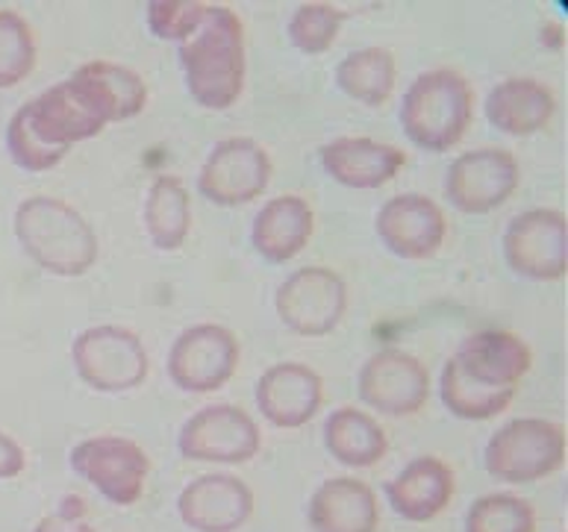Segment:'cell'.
<instances>
[{"label": "cell", "mask_w": 568, "mask_h": 532, "mask_svg": "<svg viewBox=\"0 0 568 532\" xmlns=\"http://www.w3.org/2000/svg\"><path fill=\"white\" fill-rule=\"evenodd\" d=\"M36 39L24 18L0 9V89H12L33 74Z\"/></svg>", "instance_id": "4dcf8cb0"}, {"label": "cell", "mask_w": 568, "mask_h": 532, "mask_svg": "<svg viewBox=\"0 0 568 532\" xmlns=\"http://www.w3.org/2000/svg\"><path fill=\"white\" fill-rule=\"evenodd\" d=\"M454 359L463 365L468 377L495 389H516L534 365V354L525 338L507 330H480L468 336Z\"/></svg>", "instance_id": "d6986e66"}, {"label": "cell", "mask_w": 568, "mask_h": 532, "mask_svg": "<svg viewBox=\"0 0 568 532\" xmlns=\"http://www.w3.org/2000/svg\"><path fill=\"white\" fill-rule=\"evenodd\" d=\"M466 532H536V512L525 498L495 491L471 503Z\"/></svg>", "instance_id": "f1b7e54d"}, {"label": "cell", "mask_w": 568, "mask_h": 532, "mask_svg": "<svg viewBox=\"0 0 568 532\" xmlns=\"http://www.w3.org/2000/svg\"><path fill=\"white\" fill-rule=\"evenodd\" d=\"M27 453L12 436L0 432V480H16L18 473L24 471Z\"/></svg>", "instance_id": "e575fe53"}, {"label": "cell", "mask_w": 568, "mask_h": 532, "mask_svg": "<svg viewBox=\"0 0 568 532\" xmlns=\"http://www.w3.org/2000/svg\"><path fill=\"white\" fill-rule=\"evenodd\" d=\"M442 403L448 406V412L459 421H489L513 403L516 389H495L486 382H477L463 371V365L450 356L439 377Z\"/></svg>", "instance_id": "83f0119b"}, {"label": "cell", "mask_w": 568, "mask_h": 532, "mask_svg": "<svg viewBox=\"0 0 568 532\" xmlns=\"http://www.w3.org/2000/svg\"><path fill=\"white\" fill-rule=\"evenodd\" d=\"M504 256L518 277L554 283L568 274V218L557 209H527L509 221Z\"/></svg>", "instance_id": "8fae6325"}, {"label": "cell", "mask_w": 568, "mask_h": 532, "mask_svg": "<svg viewBox=\"0 0 568 532\" xmlns=\"http://www.w3.org/2000/svg\"><path fill=\"white\" fill-rule=\"evenodd\" d=\"M374 227L392 254L400 259H413V263L439 254L448 236V218L439 203L416 192L395 195L383 203Z\"/></svg>", "instance_id": "5bb4252c"}, {"label": "cell", "mask_w": 568, "mask_h": 532, "mask_svg": "<svg viewBox=\"0 0 568 532\" xmlns=\"http://www.w3.org/2000/svg\"><path fill=\"white\" fill-rule=\"evenodd\" d=\"M356 386L365 406L389 418H409L430 398V374L425 362L398 347L368 356Z\"/></svg>", "instance_id": "4fadbf2b"}, {"label": "cell", "mask_w": 568, "mask_h": 532, "mask_svg": "<svg viewBox=\"0 0 568 532\" xmlns=\"http://www.w3.org/2000/svg\"><path fill=\"white\" fill-rule=\"evenodd\" d=\"M566 450V427L542 418H516L489 439L484 462L495 480L525 485L560 471Z\"/></svg>", "instance_id": "277c9868"}, {"label": "cell", "mask_w": 568, "mask_h": 532, "mask_svg": "<svg viewBox=\"0 0 568 532\" xmlns=\"http://www.w3.org/2000/svg\"><path fill=\"white\" fill-rule=\"evenodd\" d=\"M272 156L254 139H221L201 165L197 188L215 206H245L263 195L272 183Z\"/></svg>", "instance_id": "9c48e42d"}, {"label": "cell", "mask_w": 568, "mask_h": 532, "mask_svg": "<svg viewBox=\"0 0 568 532\" xmlns=\"http://www.w3.org/2000/svg\"><path fill=\"white\" fill-rule=\"evenodd\" d=\"M178 515L195 532H236L254 515V491L233 473H204L180 491Z\"/></svg>", "instance_id": "9a60e30c"}, {"label": "cell", "mask_w": 568, "mask_h": 532, "mask_svg": "<svg viewBox=\"0 0 568 532\" xmlns=\"http://www.w3.org/2000/svg\"><path fill=\"white\" fill-rule=\"evenodd\" d=\"M457 491L454 471L436 457L413 459L395 480L386 482V498L400 518L425 524L450 507Z\"/></svg>", "instance_id": "ffe728a7"}, {"label": "cell", "mask_w": 568, "mask_h": 532, "mask_svg": "<svg viewBox=\"0 0 568 532\" xmlns=\"http://www.w3.org/2000/svg\"><path fill=\"white\" fill-rule=\"evenodd\" d=\"M178 448L180 457L189 462L245 466L263 448V432L245 409L233 403H215L183 423Z\"/></svg>", "instance_id": "ba28073f"}, {"label": "cell", "mask_w": 568, "mask_h": 532, "mask_svg": "<svg viewBox=\"0 0 568 532\" xmlns=\"http://www.w3.org/2000/svg\"><path fill=\"white\" fill-rule=\"evenodd\" d=\"M521 168L504 147H480L450 162L445 177V197L466 215H486L516 195Z\"/></svg>", "instance_id": "7c38bea8"}, {"label": "cell", "mask_w": 568, "mask_h": 532, "mask_svg": "<svg viewBox=\"0 0 568 532\" xmlns=\"http://www.w3.org/2000/svg\"><path fill=\"white\" fill-rule=\"evenodd\" d=\"M395 83H398V65L386 48L354 51L336 68V85L365 106H383L395 92Z\"/></svg>", "instance_id": "4316f807"}, {"label": "cell", "mask_w": 568, "mask_h": 532, "mask_svg": "<svg viewBox=\"0 0 568 532\" xmlns=\"http://www.w3.org/2000/svg\"><path fill=\"white\" fill-rule=\"evenodd\" d=\"M71 471L92 482L115 507H133L142 498L151 473V459L133 439L124 436H94L71 450Z\"/></svg>", "instance_id": "30bf717a"}, {"label": "cell", "mask_w": 568, "mask_h": 532, "mask_svg": "<svg viewBox=\"0 0 568 532\" xmlns=\"http://www.w3.org/2000/svg\"><path fill=\"white\" fill-rule=\"evenodd\" d=\"M306 518L313 532H377L381 507L372 485L354 477H336L315 489Z\"/></svg>", "instance_id": "44dd1931"}, {"label": "cell", "mask_w": 568, "mask_h": 532, "mask_svg": "<svg viewBox=\"0 0 568 532\" xmlns=\"http://www.w3.org/2000/svg\"><path fill=\"white\" fill-rule=\"evenodd\" d=\"M236 332L221 324H195L174 338L169 350V377L180 391L210 395L224 389L239 368Z\"/></svg>", "instance_id": "52a82bcc"}, {"label": "cell", "mask_w": 568, "mask_h": 532, "mask_svg": "<svg viewBox=\"0 0 568 532\" xmlns=\"http://www.w3.org/2000/svg\"><path fill=\"white\" fill-rule=\"evenodd\" d=\"M148 27L162 42H183L204 21L206 3L201 0H151L148 3Z\"/></svg>", "instance_id": "d6a6232c"}, {"label": "cell", "mask_w": 568, "mask_h": 532, "mask_svg": "<svg viewBox=\"0 0 568 532\" xmlns=\"http://www.w3.org/2000/svg\"><path fill=\"white\" fill-rule=\"evenodd\" d=\"M71 83L89 98L106 124L136 119L148 103V85L133 68L110 60H94L80 65L71 74Z\"/></svg>", "instance_id": "603a6c76"}, {"label": "cell", "mask_w": 568, "mask_h": 532, "mask_svg": "<svg viewBox=\"0 0 568 532\" xmlns=\"http://www.w3.org/2000/svg\"><path fill=\"white\" fill-rule=\"evenodd\" d=\"M180 68L189 94L204 110L224 112L245 89V27L230 7L206 3L204 21L180 42Z\"/></svg>", "instance_id": "6da1fadb"}, {"label": "cell", "mask_w": 568, "mask_h": 532, "mask_svg": "<svg viewBox=\"0 0 568 532\" xmlns=\"http://www.w3.org/2000/svg\"><path fill=\"white\" fill-rule=\"evenodd\" d=\"M7 151L12 156L18 168L33 171V174H42V171L57 168L69 153L57 151L51 144L44 142L42 135L36 133L33 124H30V115H27V106L9 119L7 124Z\"/></svg>", "instance_id": "1f68e13d"}, {"label": "cell", "mask_w": 568, "mask_h": 532, "mask_svg": "<svg viewBox=\"0 0 568 532\" xmlns=\"http://www.w3.org/2000/svg\"><path fill=\"white\" fill-rule=\"evenodd\" d=\"M345 18H348V12H342L333 3H301L288 18V42L310 57L331 51Z\"/></svg>", "instance_id": "f546056e"}, {"label": "cell", "mask_w": 568, "mask_h": 532, "mask_svg": "<svg viewBox=\"0 0 568 532\" xmlns=\"http://www.w3.org/2000/svg\"><path fill=\"white\" fill-rule=\"evenodd\" d=\"M315 215L313 206L297 195L272 197L263 209L256 212L251 242L256 254L274 265L295 259L313 238Z\"/></svg>", "instance_id": "cb8c5ba5"}, {"label": "cell", "mask_w": 568, "mask_h": 532, "mask_svg": "<svg viewBox=\"0 0 568 532\" xmlns=\"http://www.w3.org/2000/svg\"><path fill=\"white\" fill-rule=\"evenodd\" d=\"M85 507L83 500H65L62 503V509L57 512V515H48L42 518L39 524H36L33 532H94L92 526L85 524Z\"/></svg>", "instance_id": "836d02e7"}, {"label": "cell", "mask_w": 568, "mask_h": 532, "mask_svg": "<svg viewBox=\"0 0 568 532\" xmlns=\"http://www.w3.org/2000/svg\"><path fill=\"white\" fill-rule=\"evenodd\" d=\"M16 236L24 254L53 277H83L101 254L89 221L60 197H27L16 209Z\"/></svg>", "instance_id": "7a4b0ae2"}, {"label": "cell", "mask_w": 568, "mask_h": 532, "mask_svg": "<svg viewBox=\"0 0 568 532\" xmlns=\"http://www.w3.org/2000/svg\"><path fill=\"white\" fill-rule=\"evenodd\" d=\"M400 130L409 142L430 153H445L463 142L475 119V92L454 68H433L413 80L400 101Z\"/></svg>", "instance_id": "3957f363"}, {"label": "cell", "mask_w": 568, "mask_h": 532, "mask_svg": "<svg viewBox=\"0 0 568 532\" xmlns=\"http://www.w3.org/2000/svg\"><path fill=\"white\" fill-rule=\"evenodd\" d=\"M24 106L36 133L42 135L51 147L65 153L74 144L89 142L110 127L106 119L85 101V94L71 80H62V83L44 89L39 98L27 101Z\"/></svg>", "instance_id": "e0dca14e"}, {"label": "cell", "mask_w": 568, "mask_h": 532, "mask_svg": "<svg viewBox=\"0 0 568 532\" xmlns=\"http://www.w3.org/2000/svg\"><path fill=\"white\" fill-rule=\"evenodd\" d=\"M324 382L304 362H277L256 382V406L265 421L281 430H297L318 415Z\"/></svg>", "instance_id": "2e32d148"}, {"label": "cell", "mask_w": 568, "mask_h": 532, "mask_svg": "<svg viewBox=\"0 0 568 532\" xmlns=\"http://www.w3.org/2000/svg\"><path fill=\"white\" fill-rule=\"evenodd\" d=\"M71 362L80 380L101 395L133 391L148 380L151 371L142 338L128 327H112V324L80 332L71 345Z\"/></svg>", "instance_id": "5b68a950"}, {"label": "cell", "mask_w": 568, "mask_h": 532, "mask_svg": "<svg viewBox=\"0 0 568 532\" xmlns=\"http://www.w3.org/2000/svg\"><path fill=\"white\" fill-rule=\"evenodd\" d=\"M144 227L153 245L165 254L186 245L192 229V197L178 177L162 174L153 180L144 197Z\"/></svg>", "instance_id": "484cf974"}, {"label": "cell", "mask_w": 568, "mask_h": 532, "mask_svg": "<svg viewBox=\"0 0 568 532\" xmlns=\"http://www.w3.org/2000/svg\"><path fill=\"white\" fill-rule=\"evenodd\" d=\"M407 153L368 135H342L322 147V168L345 188H381L398 177Z\"/></svg>", "instance_id": "ac0fdd59"}, {"label": "cell", "mask_w": 568, "mask_h": 532, "mask_svg": "<svg viewBox=\"0 0 568 532\" xmlns=\"http://www.w3.org/2000/svg\"><path fill=\"white\" fill-rule=\"evenodd\" d=\"M274 309L277 318L297 336H327L348 313V286L336 270L306 265L283 279L274 297Z\"/></svg>", "instance_id": "8992f818"}, {"label": "cell", "mask_w": 568, "mask_h": 532, "mask_svg": "<svg viewBox=\"0 0 568 532\" xmlns=\"http://www.w3.org/2000/svg\"><path fill=\"white\" fill-rule=\"evenodd\" d=\"M324 444L339 466L372 468L389 450L386 432L372 415L359 412L354 406H339L324 421Z\"/></svg>", "instance_id": "d4e9b609"}, {"label": "cell", "mask_w": 568, "mask_h": 532, "mask_svg": "<svg viewBox=\"0 0 568 532\" xmlns=\"http://www.w3.org/2000/svg\"><path fill=\"white\" fill-rule=\"evenodd\" d=\"M557 112V98L534 76H509L486 98V119L498 133L525 135L539 133Z\"/></svg>", "instance_id": "7402d4cb"}]
</instances>
